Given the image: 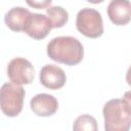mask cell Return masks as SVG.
Here are the masks:
<instances>
[{
    "label": "cell",
    "instance_id": "obj_9",
    "mask_svg": "<svg viewBox=\"0 0 131 131\" xmlns=\"http://www.w3.org/2000/svg\"><path fill=\"white\" fill-rule=\"evenodd\" d=\"M107 15L116 26H125L131 20V2L112 0L107 5Z\"/></svg>",
    "mask_w": 131,
    "mask_h": 131
},
{
    "label": "cell",
    "instance_id": "obj_1",
    "mask_svg": "<svg viewBox=\"0 0 131 131\" xmlns=\"http://www.w3.org/2000/svg\"><path fill=\"white\" fill-rule=\"evenodd\" d=\"M47 55L56 62L76 66L84 57V47L77 38L59 36L53 38L47 44Z\"/></svg>",
    "mask_w": 131,
    "mask_h": 131
},
{
    "label": "cell",
    "instance_id": "obj_4",
    "mask_svg": "<svg viewBox=\"0 0 131 131\" xmlns=\"http://www.w3.org/2000/svg\"><path fill=\"white\" fill-rule=\"evenodd\" d=\"M76 27L82 35L92 39L100 37L104 31L100 12L89 7L79 10L76 18Z\"/></svg>",
    "mask_w": 131,
    "mask_h": 131
},
{
    "label": "cell",
    "instance_id": "obj_7",
    "mask_svg": "<svg viewBox=\"0 0 131 131\" xmlns=\"http://www.w3.org/2000/svg\"><path fill=\"white\" fill-rule=\"evenodd\" d=\"M52 25L47 15L41 13H32L26 26L25 33L35 40H42L50 33Z\"/></svg>",
    "mask_w": 131,
    "mask_h": 131
},
{
    "label": "cell",
    "instance_id": "obj_11",
    "mask_svg": "<svg viewBox=\"0 0 131 131\" xmlns=\"http://www.w3.org/2000/svg\"><path fill=\"white\" fill-rule=\"evenodd\" d=\"M46 14L52 25V28H61L69 20L68 11L61 6H49L46 8Z\"/></svg>",
    "mask_w": 131,
    "mask_h": 131
},
{
    "label": "cell",
    "instance_id": "obj_8",
    "mask_svg": "<svg viewBox=\"0 0 131 131\" xmlns=\"http://www.w3.org/2000/svg\"><path fill=\"white\" fill-rule=\"evenodd\" d=\"M31 110L40 117H50L54 115L58 108L57 99L47 93H39L30 101Z\"/></svg>",
    "mask_w": 131,
    "mask_h": 131
},
{
    "label": "cell",
    "instance_id": "obj_2",
    "mask_svg": "<svg viewBox=\"0 0 131 131\" xmlns=\"http://www.w3.org/2000/svg\"><path fill=\"white\" fill-rule=\"evenodd\" d=\"M104 131H129L131 128V108L123 98L108 100L102 108Z\"/></svg>",
    "mask_w": 131,
    "mask_h": 131
},
{
    "label": "cell",
    "instance_id": "obj_15",
    "mask_svg": "<svg viewBox=\"0 0 131 131\" xmlns=\"http://www.w3.org/2000/svg\"><path fill=\"white\" fill-rule=\"evenodd\" d=\"M126 82L128 83L129 86H131V66L129 67V69L126 73Z\"/></svg>",
    "mask_w": 131,
    "mask_h": 131
},
{
    "label": "cell",
    "instance_id": "obj_10",
    "mask_svg": "<svg viewBox=\"0 0 131 131\" xmlns=\"http://www.w3.org/2000/svg\"><path fill=\"white\" fill-rule=\"evenodd\" d=\"M31 14L32 12H30L29 9L21 6H15L10 8L5 13L4 21L11 31L25 32L26 26L28 24Z\"/></svg>",
    "mask_w": 131,
    "mask_h": 131
},
{
    "label": "cell",
    "instance_id": "obj_3",
    "mask_svg": "<svg viewBox=\"0 0 131 131\" xmlns=\"http://www.w3.org/2000/svg\"><path fill=\"white\" fill-rule=\"evenodd\" d=\"M25 89L13 83H5L0 91V106L2 113L7 117H16L23 110Z\"/></svg>",
    "mask_w": 131,
    "mask_h": 131
},
{
    "label": "cell",
    "instance_id": "obj_14",
    "mask_svg": "<svg viewBox=\"0 0 131 131\" xmlns=\"http://www.w3.org/2000/svg\"><path fill=\"white\" fill-rule=\"evenodd\" d=\"M123 99L127 102V104L130 106V108H131V90L130 91H127V92H125L124 93V95H123Z\"/></svg>",
    "mask_w": 131,
    "mask_h": 131
},
{
    "label": "cell",
    "instance_id": "obj_12",
    "mask_svg": "<svg viewBox=\"0 0 131 131\" xmlns=\"http://www.w3.org/2000/svg\"><path fill=\"white\" fill-rule=\"evenodd\" d=\"M73 131H98L96 119L88 114L79 116L74 122Z\"/></svg>",
    "mask_w": 131,
    "mask_h": 131
},
{
    "label": "cell",
    "instance_id": "obj_13",
    "mask_svg": "<svg viewBox=\"0 0 131 131\" xmlns=\"http://www.w3.org/2000/svg\"><path fill=\"white\" fill-rule=\"evenodd\" d=\"M27 3L30 5V6H33V7H36L37 9H42V8H48L51 4V1H43V2H38V1H27Z\"/></svg>",
    "mask_w": 131,
    "mask_h": 131
},
{
    "label": "cell",
    "instance_id": "obj_5",
    "mask_svg": "<svg viewBox=\"0 0 131 131\" xmlns=\"http://www.w3.org/2000/svg\"><path fill=\"white\" fill-rule=\"evenodd\" d=\"M7 76L11 83L16 85H26L33 82L35 69L31 61L24 57L11 59L7 66Z\"/></svg>",
    "mask_w": 131,
    "mask_h": 131
},
{
    "label": "cell",
    "instance_id": "obj_6",
    "mask_svg": "<svg viewBox=\"0 0 131 131\" xmlns=\"http://www.w3.org/2000/svg\"><path fill=\"white\" fill-rule=\"evenodd\" d=\"M40 83L51 90H56L64 86L67 82V76L63 70L55 64H45L39 74Z\"/></svg>",
    "mask_w": 131,
    "mask_h": 131
}]
</instances>
